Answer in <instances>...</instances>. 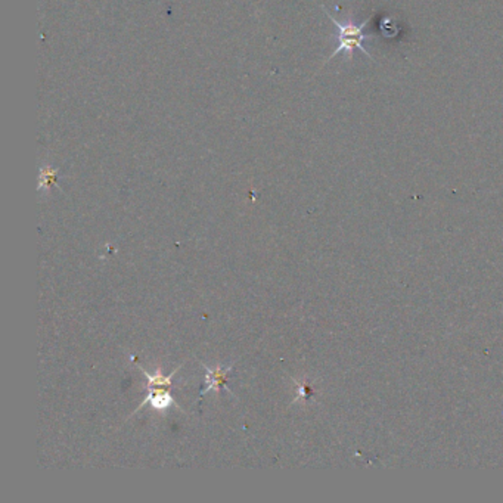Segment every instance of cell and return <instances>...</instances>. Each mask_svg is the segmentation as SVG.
I'll use <instances>...</instances> for the list:
<instances>
[{
    "mask_svg": "<svg viewBox=\"0 0 503 503\" xmlns=\"http://www.w3.org/2000/svg\"><path fill=\"white\" fill-rule=\"evenodd\" d=\"M139 369L142 370V374H145V377H146L148 381H149L148 388H151V387H154V388H166V387H170V385H171V378H173L174 375H176L178 370H179V367L174 369L173 374H170V375L166 377V375L163 374V372H161L160 367L154 372V374H149V372H146L142 366H139Z\"/></svg>",
    "mask_w": 503,
    "mask_h": 503,
    "instance_id": "obj_5",
    "label": "cell"
},
{
    "mask_svg": "<svg viewBox=\"0 0 503 503\" xmlns=\"http://www.w3.org/2000/svg\"><path fill=\"white\" fill-rule=\"evenodd\" d=\"M326 14V16L330 18L332 23L335 24L337 30H338V34H337V48L335 51L331 54V56L327 58V61H331L334 56H337L338 54H344L350 61L353 59V55H355V51L359 49L362 51L365 55H367L369 58H372V54H369L365 46H363V41L367 39V36L363 33L366 26L369 24V21L372 19V16L366 18L362 24H356L353 19H344V21H340L337 18H334L330 12H327L325 8H322Z\"/></svg>",
    "mask_w": 503,
    "mask_h": 503,
    "instance_id": "obj_1",
    "label": "cell"
},
{
    "mask_svg": "<svg viewBox=\"0 0 503 503\" xmlns=\"http://www.w3.org/2000/svg\"><path fill=\"white\" fill-rule=\"evenodd\" d=\"M203 366L205 367V372H207V374H205V385H207V387L200 392V399H201L203 396H205L207 392H210V391L220 392V390H222L223 387L226 388V391H229L225 384H226V380H228V377H229V372H230L232 367H233V363L229 365L228 367H223L220 363H217V365L213 366V367H210V366H207V365H203Z\"/></svg>",
    "mask_w": 503,
    "mask_h": 503,
    "instance_id": "obj_2",
    "label": "cell"
},
{
    "mask_svg": "<svg viewBox=\"0 0 503 503\" xmlns=\"http://www.w3.org/2000/svg\"><path fill=\"white\" fill-rule=\"evenodd\" d=\"M146 405H151V407L154 409V410H157V412L166 413L167 409H170L171 406H176V402H174V399L171 397L170 392L166 391V388L151 387L149 392H148V397H145V400L141 403L139 409H142ZM139 409H136V412Z\"/></svg>",
    "mask_w": 503,
    "mask_h": 503,
    "instance_id": "obj_3",
    "label": "cell"
},
{
    "mask_svg": "<svg viewBox=\"0 0 503 503\" xmlns=\"http://www.w3.org/2000/svg\"><path fill=\"white\" fill-rule=\"evenodd\" d=\"M58 174L59 170L52 167V166H41L39 171V182H37V190L39 192H49V189L58 182Z\"/></svg>",
    "mask_w": 503,
    "mask_h": 503,
    "instance_id": "obj_4",
    "label": "cell"
}]
</instances>
